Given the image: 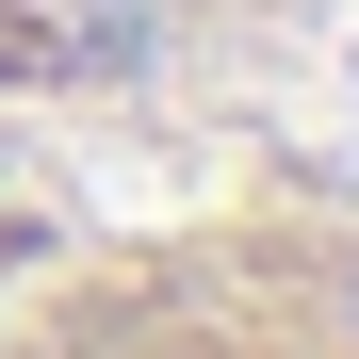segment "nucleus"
I'll list each match as a JSON object with an SVG mask.
<instances>
[{
    "instance_id": "obj_1",
    "label": "nucleus",
    "mask_w": 359,
    "mask_h": 359,
    "mask_svg": "<svg viewBox=\"0 0 359 359\" xmlns=\"http://www.w3.org/2000/svg\"><path fill=\"white\" fill-rule=\"evenodd\" d=\"M0 359H359V180L114 212L0 294Z\"/></svg>"
},
{
    "instance_id": "obj_2",
    "label": "nucleus",
    "mask_w": 359,
    "mask_h": 359,
    "mask_svg": "<svg viewBox=\"0 0 359 359\" xmlns=\"http://www.w3.org/2000/svg\"><path fill=\"white\" fill-rule=\"evenodd\" d=\"M229 17V0H0V114H49V98H114L180 66Z\"/></svg>"
}]
</instances>
